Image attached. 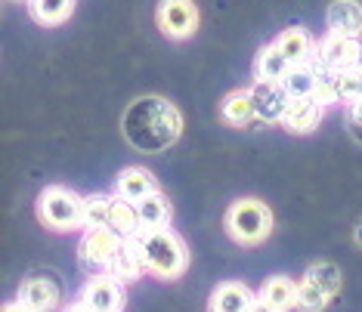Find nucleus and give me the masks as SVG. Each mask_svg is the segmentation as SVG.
<instances>
[{
  "instance_id": "1",
  "label": "nucleus",
  "mask_w": 362,
  "mask_h": 312,
  "mask_svg": "<svg viewBox=\"0 0 362 312\" xmlns=\"http://www.w3.org/2000/svg\"><path fill=\"white\" fill-rule=\"evenodd\" d=\"M127 143L139 152H164L174 145L183 130V114L177 112L174 102L161 100V96H143L127 105L124 118H121Z\"/></svg>"
},
{
  "instance_id": "2",
  "label": "nucleus",
  "mask_w": 362,
  "mask_h": 312,
  "mask_svg": "<svg viewBox=\"0 0 362 312\" xmlns=\"http://www.w3.org/2000/svg\"><path fill=\"white\" fill-rule=\"evenodd\" d=\"M143 263L152 275L158 278H180L189 266V251L174 229H143L136 235Z\"/></svg>"
},
{
  "instance_id": "3",
  "label": "nucleus",
  "mask_w": 362,
  "mask_h": 312,
  "mask_svg": "<svg viewBox=\"0 0 362 312\" xmlns=\"http://www.w3.org/2000/svg\"><path fill=\"white\" fill-rule=\"evenodd\" d=\"M226 232L238 244H260L273 232V210L257 198H242L226 210Z\"/></svg>"
},
{
  "instance_id": "4",
  "label": "nucleus",
  "mask_w": 362,
  "mask_h": 312,
  "mask_svg": "<svg viewBox=\"0 0 362 312\" xmlns=\"http://www.w3.org/2000/svg\"><path fill=\"white\" fill-rule=\"evenodd\" d=\"M37 217L50 229H56V232L81 229V220H84V198L65 186H50V188H44L37 198Z\"/></svg>"
},
{
  "instance_id": "5",
  "label": "nucleus",
  "mask_w": 362,
  "mask_h": 312,
  "mask_svg": "<svg viewBox=\"0 0 362 312\" xmlns=\"http://www.w3.org/2000/svg\"><path fill=\"white\" fill-rule=\"evenodd\" d=\"M118 244H121V238L112 229H84V238H81V248H78L84 272L90 275L109 272V263L115 257V251H118Z\"/></svg>"
},
{
  "instance_id": "6",
  "label": "nucleus",
  "mask_w": 362,
  "mask_h": 312,
  "mask_svg": "<svg viewBox=\"0 0 362 312\" xmlns=\"http://www.w3.org/2000/svg\"><path fill=\"white\" fill-rule=\"evenodd\" d=\"M81 303L90 312H121L124 309V282L115 275H93L81 291Z\"/></svg>"
},
{
  "instance_id": "7",
  "label": "nucleus",
  "mask_w": 362,
  "mask_h": 312,
  "mask_svg": "<svg viewBox=\"0 0 362 312\" xmlns=\"http://www.w3.org/2000/svg\"><path fill=\"white\" fill-rule=\"evenodd\" d=\"M158 28L174 40H186L199 28V10L192 0H161L158 6Z\"/></svg>"
},
{
  "instance_id": "8",
  "label": "nucleus",
  "mask_w": 362,
  "mask_h": 312,
  "mask_svg": "<svg viewBox=\"0 0 362 312\" xmlns=\"http://www.w3.org/2000/svg\"><path fill=\"white\" fill-rule=\"evenodd\" d=\"M359 44H362L359 37H347V35H334V31H328V35L316 44V59L332 71L353 68L356 59H359Z\"/></svg>"
},
{
  "instance_id": "9",
  "label": "nucleus",
  "mask_w": 362,
  "mask_h": 312,
  "mask_svg": "<svg viewBox=\"0 0 362 312\" xmlns=\"http://www.w3.org/2000/svg\"><path fill=\"white\" fill-rule=\"evenodd\" d=\"M251 102H254V118L267 121V124H276V121L285 118L288 105H291V96L285 93L282 84L276 80H257L251 87Z\"/></svg>"
},
{
  "instance_id": "10",
  "label": "nucleus",
  "mask_w": 362,
  "mask_h": 312,
  "mask_svg": "<svg viewBox=\"0 0 362 312\" xmlns=\"http://www.w3.org/2000/svg\"><path fill=\"white\" fill-rule=\"evenodd\" d=\"M59 300H62V287L50 272L31 275L19 284V303H25L31 312H53L59 306Z\"/></svg>"
},
{
  "instance_id": "11",
  "label": "nucleus",
  "mask_w": 362,
  "mask_h": 312,
  "mask_svg": "<svg viewBox=\"0 0 362 312\" xmlns=\"http://www.w3.org/2000/svg\"><path fill=\"white\" fill-rule=\"evenodd\" d=\"M322 112H325V105L319 102L316 96H300V100H291L282 124H285V130H291V133H310V130L319 127Z\"/></svg>"
},
{
  "instance_id": "12",
  "label": "nucleus",
  "mask_w": 362,
  "mask_h": 312,
  "mask_svg": "<svg viewBox=\"0 0 362 312\" xmlns=\"http://www.w3.org/2000/svg\"><path fill=\"white\" fill-rule=\"evenodd\" d=\"M254 303H257V297L251 294L248 284L223 282V284H217V291L211 294L208 312H251Z\"/></svg>"
},
{
  "instance_id": "13",
  "label": "nucleus",
  "mask_w": 362,
  "mask_h": 312,
  "mask_svg": "<svg viewBox=\"0 0 362 312\" xmlns=\"http://www.w3.org/2000/svg\"><path fill=\"white\" fill-rule=\"evenodd\" d=\"M146 263H143V253H139V241L136 238H121L118 251L109 263V275H115L118 282H134V278L143 275Z\"/></svg>"
},
{
  "instance_id": "14",
  "label": "nucleus",
  "mask_w": 362,
  "mask_h": 312,
  "mask_svg": "<svg viewBox=\"0 0 362 312\" xmlns=\"http://www.w3.org/2000/svg\"><path fill=\"white\" fill-rule=\"evenodd\" d=\"M325 19L334 35H347V37L362 35V4H356V0H334L328 6Z\"/></svg>"
},
{
  "instance_id": "15",
  "label": "nucleus",
  "mask_w": 362,
  "mask_h": 312,
  "mask_svg": "<svg viewBox=\"0 0 362 312\" xmlns=\"http://www.w3.org/2000/svg\"><path fill=\"white\" fill-rule=\"evenodd\" d=\"M115 192H118L121 198L139 204L143 198H149V195L158 192V183H155V176L149 174V170L127 167L124 174H118V179H115Z\"/></svg>"
},
{
  "instance_id": "16",
  "label": "nucleus",
  "mask_w": 362,
  "mask_h": 312,
  "mask_svg": "<svg viewBox=\"0 0 362 312\" xmlns=\"http://www.w3.org/2000/svg\"><path fill=\"white\" fill-rule=\"evenodd\" d=\"M118 238H136L139 232H143V220H139V208L134 201L121 198V195H115L112 198V213H109V226Z\"/></svg>"
},
{
  "instance_id": "17",
  "label": "nucleus",
  "mask_w": 362,
  "mask_h": 312,
  "mask_svg": "<svg viewBox=\"0 0 362 312\" xmlns=\"http://www.w3.org/2000/svg\"><path fill=\"white\" fill-rule=\"evenodd\" d=\"M276 47L282 50V56L291 65H307L316 59V44L303 28H288L282 37L276 40Z\"/></svg>"
},
{
  "instance_id": "18",
  "label": "nucleus",
  "mask_w": 362,
  "mask_h": 312,
  "mask_svg": "<svg viewBox=\"0 0 362 312\" xmlns=\"http://www.w3.org/2000/svg\"><path fill=\"white\" fill-rule=\"evenodd\" d=\"M260 300L273 303V306L282 312L298 309V282H291V278H285V275L269 278V282L260 287Z\"/></svg>"
},
{
  "instance_id": "19",
  "label": "nucleus",
  "mask_w": 362,
  "mask_h": 312,
  "mask_svg": "<svg viewBox=\"0 0 362 312\" xmlns=\"http://www.w3.org/2000/svg\"><path fill=\"white\" fill-rule=\"evenodd\" d=\"M316 59L307 62V65H291V71L279 80L285 87V93L291 100H300V96H313L316 93Z\"/></svg>"
},
{
  "instance_id": "20",
  "label": "nucleus",
  "mask_w": 362,
  "mask_h": 312,
  "mask_svg": "<svg viewBox=\"0 0 362 312\" xmlns=\"http://www.w3.org/2000/svg\"><path fill=\"white\" fill-rule=\"evenodd\" d=\"M220 118L233 127H242L254 118V102H251V90H235L220 102Z\"/></svg>"
},
{
  "instance_id": "21",
  "label": "nucleus",
  "mask_w": 362,
  "mask_h": 312,
  "mask_svg": "<svg viewBox=\"0 0 362 312\" xmlns=\"http://www.w3.org/2000/svg\"><path fill=\"white\" fill-rule=\"evenodd\" d=\"M28 10L40 25H59L75 13V0H28Z\"/></svg>"
},
{
  "instance_id": "22",
  "label": "nucleus",
  "mask_w": 362,
  "mask_h": 312,
  "mask_svg": "<svg viewBox=\"0 0 362 312\" xmlns=\"http://www.w3.org/2000/svg\"><path fill=\"white\" fill-rule=\"evenodd\" d=\"M334 93H337V105H356L362 102V68L353 65V68L334 71Z\"/></svg>"
},
{
  "instance_id": "23",
  "label": "nucleus",
  "mask_w": 362,
  "mask_h": 312,
  "mask_svg": "<svg viewBox=\"0 0 362 312\" xmlns=\"http://www.w3.org/2000/svg\"><path fill=\"white\" fill-rule=\"evenodd\" d=\"M288 71H291V62L282 56V50H279L276 44H269L267 50H260L257 56V80H282Z\"/></svg>"
},
{
  "instance_id": "24",
  "label": "nucleus",
  "mask_w": 362,
  "mask_h": 312,
  "mask_svg": "<svg viewBox=\"0 0 362 312\" xmlns=\"http://www.w3.org/2000/svg\"><path fill=\"white\" fill-rule=\"evenodd\" d=\"M136 208H139V220H143L146 229H164L170 223V204H168V198H164L161 192L143 198Z\"/></svg>"
},
{
  "instance_id": "25",
  "label": "nucleus",
  "mask_w": 362,
  "mask_h": 312,
  "mask_svg": "<svg viewBox=\"0 0 362 312\" xmlns=\"http://www.w3.org/2000/svg\"><path fill=\"white\" fill-rule=\"evenodd\" d=\"M109 213H112V198H105V195H90V198H84L81 229H105L109 226Z\"/></svg>"
},
{
  "instance_id": "26",
  "label": "nucleus",
  "mask_w": 362,
  "mask_h": 312,
  "mask_svg": "<svg viewBox=\"0 0 362 312\" xmlns=\"http://www.w3.org/2000/svg\"><path fill=\"white\" fill-rule=\"evenodd\" d=\"M307 282H313V284H319L322 291L328 294V297H334L337 291H341V269L334 266V263H316V266H310L307 269Z\"/></svg>"
},
{
  "instance_id": "27",
  "label": "nucleus",
  "mask_w": 362,
  "mask_h": 312,
  "mask_svg": "<svg viewBox=\"0 0 362 312\" xmlns=\"http://www.w3.org/2000/svg\"><path fill=\"white\" fill-rule=\"evenodd\" d=\"M328 300H332V297H328L322 287L307 282V278L298 284V309L300 312H322L328 306Z\"/></svg>"
},
{
  "instance_id": "28",
  "label": "nucleus",
  "mask_w": 362,
  "mask_h": 312,
  "mask_svg": "<svg viewBox=\"0 0 362 312\" xmlns=\"http://www.w3.org/2000/svg\"><path fill=\"white\" fill-rule=\"evenodd\" d=\"M350 127H353V133L362 139V102L350 105Z\"/></svg>"
},
{
  "instance_id": "29",
  "label": "nucleus",
  "mask_w": 362,
  "mask_h": 312,
  "mask_svg": "<svg viewBox=\"0 0 362 312\" xmlns=\"http://www.w3.org/2000/svg\"><path fill=\"white\" fill-rule=\"evenodd\" d=\"M251 312H282V309H276L273 303H267V300H260V297H257V303L251 306Z\"/></svg>"
},
{
  "instance_id": "30",
  "label": "nucleus",
  "mask_w": 362,
  "mask_h": 312,
  "mask_svg": "<svg viewBox=\"0 0 362 312\" xmlns=\"http://www.w3.org/2000/svg\"><path fill=\"white\" fill-rule=\"evenodd\" d=\"M4 312H31V309L25 306V303H19V300H16V303H6Z\"/></svg>"
},
{
  "instance_id": "31",
  "label": "nucleus",
  "mask_w": 362,
  "mask_h": 312,
  "mask_svg": "<svg viewBox=\"0 0 362 312\" xmlns=\"http://www.w3.org/2000/svg\"><path fill=\"white\" fill-rule=\"evenodd\" d=\"M65 312H90V309H87V306H84V303H81V300H78V303H71V306H69V309H65Z\"/></svg>"
},
{
  "instance_id": "32",
  "label": "nucleus",
  "mask_w": 362,
  "mask_h": 312,
  "mask_svg": "<svg viewBox=\"0 0 362 312\" xmlns=\"http://www.w3.org/2000/svg\"><path fill=\"white\" fill-rule=\"evenodd\" d=\"M356 244H359V248H362V223L356 226Z\"/></svg>"
},
{
  "instance_id": "33",
  "label": "nucleus",
  "mask_w": 362,
  "mask_h": 312,
  "mask_svg": "<svg viewBox=\"0 0 362 312\" xmlns=\"http://www.w3.org/2000/svg\"><path fill=\"white\" fill-rule=\"evenodd\" d=\"M356 65H359V68H362V44H359V59H356Z\"/></svg>"
}]
</instances>
